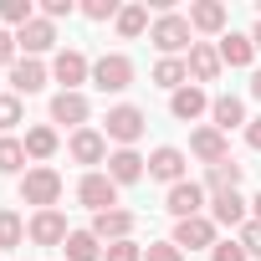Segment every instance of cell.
Masks as SVG:
<instances>
[{"instance_id": "27", "label": "cell", "mask_w": 261, "mask_h": 261, "mask_svg": "<svg viewBox=\"0 0 261 261\" xmlns=\"http://www.w3.org/2000/svg\"><path fill=\"white\" fill-rule=\"evenodd\" d=\"M62 251H67V261H102V241L92 230H72Z\"/></svg>"}, {"instance_id": "38", "label": "cell", "mask_w": 261, "mask_h": 261, "mask_svg": "<svg viewBox=\"0 0 261 261\" xmlns=\"http://www.w3.org/2000/svg\"><path fill=\"white\" fill-rule=\"evenodd\" d=\"M72 11H77V6H72V0H41V16H46L51 26H57L62 16H72Z\"/></svg>"}, {"instance_id": "31", "label": "cell", "mask_w": 261, "mask_h": 261, "mask_svg": "<svg viewBox=\"0 0 261 261\" xmlns=\"http://www.w3.org/2000/svg\"><path fill=\"white\" fill-rule=\"evenodd\" d=\"M26 164V144L21 139H0V174H16Z\"/></svg>"}, {"instance_id": "15", "label": "cell", "mask_w": 261, "mask_h": 261, "mask_svg": "<svg viewBox=\"0 0 261 261\" xmlns=\"http://www.w3.org/2000/svg\"><path fill=\"white\" fill-rule=\"evenodd\" d=\"M16 46H21L26 57H41V51H51V46H57V26H51L46 16H36L31 26H21V31H16Z\"/></svg>"}, {"instance_id": "7", "label": "cell", "mask_w": 261, "mask_h": 261, "mask_svg": "<svg viewBox=\"0 0 261 261\" xmlns=\"http://www.w3.org/2000/svg\"><path fill=\"white\" fill-rule=\"evenodd\" d=\"M51 77L62 82V92H77V87L92 77V62H87L77 46H62V51H57V62H51Z\"/></svg>"}, {"instance_id": "33", "label": "cell", "mask_w": 261, "mask_h": 261, "mask_svg": "<svg viewBox=\"0 0 261 261\" xmlns=\"http://www.w3.org/2000/svg\"><path fill=\"white\" fill-rule=\"evenodd\" d=\"M118 11H123L118 0H82V16L87 21H118Z\"/></svg>"}, {"instance_id": "1", "label": "cell", "mask_w": 261, "mask_h": 261, "mask_svg": "<svg viewBox=\"0 0 261 261\" xmlns=\"http://www.w3.org/2000/svg\"><path fill=\"white\" fill-rule=\"evenodd\" d=\"M21 200L36 205V210H57V200H62V174H57L51 164L26 169V174H21Z\"/></svg>"}, {"instance_id": "26", "label": "cell", "mask_w": 261, "mask_h": 261, "mask_svg": "<svg viewBox=\"0 0 261 261\" xmlns=\"http://www.w3.org/2000/svg\"><path fill=\"white\" fill-rule=\"evenodd\" d=\"M241 174H246V164H236V159L215 164V169L205 174V195H225V190H241Z\"/></svg>"}, {"instance_id": "13", "label": "cell", "mask_w": 261, "mask_h": 261, "mask_svg": "<svg viewBox=\"0 0 261 261\" xmlns=\"http://www.w3.org/2000/svg\"><path fill=\"white\" fill-rule=\"evenodd\" d=\"M92 236L97 241H134V210H102V215H92Z\"/></svg>"}, {"instance_id": "9", "label": "cell", "mask_w": 261, "mask_h": 261, "mask_svg": "<svg viewBox=\"0 0 261 261\" xmlns=\"http://www.w3.org/2000/svg\"><path fill=\"white\" fill-rule=\"evenodd\" d=\"M26 236L36 241V246H67V215L62 210H36L31 220H26Z\"/></svg>"}, {"instance_id": "42", "label": "cell", "mask_w": 261, "mask_h": 261, "mask_svg": "<svg viewBox=\"0 0 261 261\" xmlns=\"http://www.w3.org/2000/svg\"><path fill=\"white\" fill-rule=\"evenodd\" d=\"M251 41H256V51H261V21H256V31H251Z\"/></svg>"}, {"instance_id": "19", "label": "cell", "mask_w": 261, "mask_h": 261, "mask_svg": "<svg viewBox=\"0 0 261 261\" xmlns=\"http://www.w3.org/2000/svg\"><path fill=\"white\" fill-rule=\"evenodd\" d=\"M225 21H230V11L220 6V0H195V6H190V31L215 36V31H225Z\"/></svg>"}, {"instance_id": "3", "label": "cell", "mask_w": 261, "mask_h": 261, "mask_svg": "<svg viewBox=\"0 0 261 261\" xmlns=\"http://www.w3.org/2000/svg\"><path fill=\"white\" fill-rule=\"evenodd\" d=\"M108 139L113 144H123V149H134L139 139H144V128H149V118H144V108H134V102H118V108H108Z\"/></svg>"}, {"instance_id": "11", "label": "cell", "mask_w": 261, "mask_h": 261, "mask_svg": "<svg viewBox=\"0 0 261 261\" xmlns=\"http://www.w3.org/2000/svg\"><path fill=\"white\" fill-rule=\"evenodd\" d=\"M149 174V159L139 154V149H118V154H108V179L113 185H139Z\"/></svg>"}, {"instance_id": "18", "label": "cell", "mask_w": 261, "mask_h": 261, "mask_svg": "<svg viewBox=\"0 0 261 261\" xmlns=\"http://www.w3.org/2000/svg\"><path fill=\"white\" fill-rule=\"evenodd\" d=\"M185 67H190L195 87H200V82H215V77H220V51H215L210 41H195V46H190V57H185Z\"/></svg>"}, {"instance_id": "6", "label": "cell", "mask_w": 261, "mask_h": 261, "mask_svg": "<svg viewBox=\"0 0 261 261\" xmlns=\"http://www.w3.org/2000/svg\"><path fill=\"white\" fill-rule=\"evenodd\" d=\"M179 251H215V220L210 215H190V220H174V236H169Z\"/></svg>"}, {"instance_id": "34", "label": "cell", "mask_w": 261, "mask_h": 261, "mask_svg": "<svg viewBox=\"0 0 261 261\" xmlns=\"http://www.w3.org/2000/svg\"><path fill=\"white\" fill-rule=\"evenodd\" d=\"M144 261H185V251L174 241H149L144 246Z\"/></svg>"}, {"instance_id": "30", "label": "cell", "mask_w": 261, "mask_h": 261, "mask_svg": "<svg viewBox=\"0 0 261 261\" xmlns=\"http://www.w3.org/2000/svg\"><path fill=\"white\" fill-rule=\"evenodd\" d=\"M0 21H6V26H31L36 21V11H31V0H0Z\"/></svg>"}, {"instance_id": "43", "label": "cell", "mask_w": 261, "mask_h": 261, "mask_svg": "<svg viewBox=\"0 0 261 261\" xmlns=\"http://www.w3.org/2000/svg\"><path fill=\"white\" fill-rule=\"evenodd\" d=\"M251 210H256V215H251V220H261V195H256V200H251Z\"/></svg>"}, {"instance_id": "39", "label": "cell", "mask_w": 261, "mask_h": 261, "mask_svg": "<svg viewBox=\"0 0 261 261\" xmlns=\"http://www.w3.org/2000/svg\"><path fill=\"white\" fill-rule=\"evenodd\" d=\"M6 62L16 67V36H11V31H0V67H6Z\"/></svg>"}, {"instance_id": "37", "label": "cell", "mask_w": 261, "mask_h": 261, "mask_svg": "<svg viewBox=\"0 0 261 261\" xmlns=\"http://www.w3.org/2000/svg\"><path fill=\"white\" fill-rule=\"evenodd\" d=\"M210 261H251V256L241 251V241H215V251H210Z\"/></svg>"}, {"instance_id": "10", "label": "cell", "mask_w": 261, "mask_h": 261, "mask_svg": "<svg viewBox=\"0 0 261 261\" xmlns=\"http://www.w3.org/2000/svg\"><path fill=\"white\" fill-rule=\"evenodd\" d=\"M185 164H190V159H185V149L164 144V149H154V154H149V179H164V185L174 190V185H185Z\"/></svg>"}, {"instance_id": "12", "label": "cell", "mask_w": 261, "mask_h": 261, "mask_svg": "<svg viewBox=\"0 0 261 261\" xmlns=\"http://www.w3.org/2000/svg\"><path fill=\"white\" fill-rule=\"evenodd\" d=\"M190 154H195V159H205V164L215 169V164H225V159H230V144H225L220 128H195V134H190Z\"/></svg>"}, {"instance_id": "36", "label": "cell", "mask_w": 261, "mask_h": 261, "mask_svg": "<svg viewBox=\"0 0 261 261\" xmlns=\"http://www.w3.org/2000/svg\"><path fill=\"white\" fill-rule=\"evenodd\" d=\"M16 123H21V97L0 92V128H16Z\"/></svg>"}, {"instance_id": "44", "label": "cell", "mask_w": 261, "mask_h": 261, "mask_svg": "<svg viewBox=\"0 0 261 261\" xmlns=\"http://www.w3.org/2000/svg\"><path fill=\"white\" fill-rule=\"evenodd\" d=\"M256 16H261V6H256Z\"/></svg>"}, {"instance_id": "23", "label": "cell", "mask_w": 261, "mask_h": 261, "mask_svg": "<svg viewBox=\"0 0 261 261\" xmlns=\"http://www.w3.org/2000/svg\"><path fill=\"white\" fill-rule=\"evenodd\" d=\"M215 51H220V67H251V57H256V41L230 31V36H220V46H215Z\"/></svg>"}, {"instance_id": "25", "label": "cell", "mask_w": 261, "mask_h": 261, "mask_svg": "<svg viewBox=\"0 0 261 261\" xmlns=\"http://www.w3.org/2000/svg\"><path fill=\"white\" fill-rule=\"evenodd\" d=\"M21 144H26V159H36V164H41V159H51V154H57V144H62V139H57V128L36 123V128H26V139H21Z\"/></svg>"}, {"instance_id": "16", "label": "cell", "mask_w": 261, "mask_h": 261, "mask_svg": "<svg viewBox=\"0 0 261 261\" xmlns=\"http://www.w3.org/2000/svg\"><path fill=\"white\" fill-rule=\"evenodd\" d=\"M210 128H220V134H230V128H246L251 118H246V102L241 97H230V92H220V97H210Z\"/></svg>"}, {"instance_id": "35", "label": "cell", "mask_w": 261, "mask_h": 261, "mask_svg": "<svg viewBox=\"0 0 261 261\" xmlns=\"http://www.w3.org/2000/svg\"><path fill=\"white\" fill-rule=\"evenodd\" d=\"M236 241H241V251H246V256H261V220H246Z\"/></svg>"}, {"instance_id": "2", "label": "cell", "mask_w": 261, "mask_h": 261, "mask_svg": "<svg viewBox=\"0 0 261 261\" xmlns=\"http://www.w3.org/2000/svg\"><path fill=\"white\" fill-rule=\"evenodd\" d=\"M149 41L164 51V57H179V51H190L195 46V31H190V16H159L154 26H149Z\"/></svg>"}, {"instance_id": "14", "label": "cell", "mask_w": 261, "mask_h": 261, "mask_svg": "<svg viewBox=\"0 0 261 261\" xmlns=\"http://www.w3.org/2000/svg\"><path fill=\"white\" fill-rule=\"evenodd\" d=\"M67 149L77 164H108V134H97V128H77Z\"/></svg>"}, {"instance_id": "41", "label": "cell", "mask_w": 261, "mask_h": 261, "mask_svg": "<svg viewBox=\"0 0 261 261\" xmlns=\"http://www.w3.org/2000/svg\"><path fill=\"white\" fill-rule=\"evenodd\" d=\"M251 97H256V102H261V72H256V77H251Z\"/></svg>"}, {"instance_id": "20", "label": "cell", "mask_w": 261, "mask_h": 261, "mask_svg": "<svg viewBox=\"0 0 261 261\" xmlns=\"http://www.w3.org/2000/svg\"><path fill=\"white\" fill-rule=\"evenodd\" d=\"M46 77H51V72H46L36 57H26V62H16V67H11V87H16V97L41 92V87H46Z\"/></svg>"}, {"instance_id": "8", "label": "cell", "mask_w": 261, "mask_h": 261, "mask_svg": "<svg viewBox=\"0 0 261 261\" xmlns=\"http://www.w3.org/2000/svg\"><path fill=\"white\" fill-rule=\"evenodd\" d=\"M205 205H210V195H205V185H195V179H185V185H174V190L164 195V210H169L174 220L205 215Z\"/></svg>"}, {"instance_id": "21", "label": "cell", "mask_w": 261, "mask_h": 261, "mask_svg": "<svg viewBox=\"0 0 261 261\" xmlns=\"http://www.w3.org/2000/svg\"><path fill=\"white\" fill-rule=\"evenodd\" d=\"M205 108H210V97H205V87H195V82L179 87V92H169V113H174L179 123H195Z\"/></svg>"}, {"instance_id": "24", "label": "cell", "mask_w": 261, "mask_h": 261, "mask_svg": "<svg viewBox=\"0 0 261 261\" xmlns=\"http://www.w3.org/2000/svg\"><path fill=\"white\" fill-rule=\"evenodd\" d=\"M154 87H164V92L190 87V67H185L179 57H159V62H154Z\"/></svg>"}, {"instance_id": "4", "label": "cell", "mask_w": 261, "mask_h": 261, "mask_svg": "<svg viewBox=\"0 0 261 261\" xmlns=\"http://www.w3.org/2000/svg\"><path fill=\"white\" fill-rule=\"evenodd\" d=\"M92 87L97 92H123V87H134V62H128L123 51H102L92 62Z\"/></svg>"}, {"instance_id": "17", "label": "cell", "mask_w": 261, "mask_h": 261, "mask_svg": "<svg viewBox=\"0 0 261 261\" xmlns=\"http://www.w3.org/2000/svg\"><path fill=\"white\" fill-rule=\"evenodd\" d=\"M87 113H92V108H87L82 92H57V97H51V123H67L72 134L87 123Z\"/></svg>"}, {"instance_id": "22", "label": "cell", "mask_w": 261, "mask_h": 261, "mask_svg": "<svg viewBox=\"0 0 261 261\" xmlns=\"http://www.w3.org/2000/svg\"><path fill=\"white\" fill-rule=\"evenodd\" d=\"M210 220H215V225H246V200H241V190L210 195Z\"/></svg>"}, {"instance_id": "40", "label": "cell", "mask_w": 261, "mask_h": 261, "mask_svg": "<svg viewBox=\"0 0 261 261\" xmlns=\"http://www.w3.org/2000/svg\"><path fill=\"white\" fill-rule=\"evenodd\" d=\"M246 144L261 154V118H251V123H246Z\"/></svg>"}, {"instance_id": "5", "label": "cell", "mask_w": 261, "mask_h": 261, "mask_svg": "<svg viewBox=\"0 0 261 261\" xmlns=\"http://www.w3.org/2000/svg\"><path fill=\"white\" fill-rule=\"evenodd\" d=\"M77 200H82L92 215L118 210V185L108 179V169H87V174H82V185H77Z\"/></svg>"}, {"instance_id": "29", "label": "cell", "mask_w": 261, "mask_h": 261, "mask_svg": "<svg viewBox=\"0 0 261 261\" xmlns=\"http://www.w3.org/2000/svg\"><path fill=\"white\" fill-rule=\"evenodd\" d=\"M26 241V220L16 210H0V251H16Z\"/></svg>"}, {"instance_id": "32", "label": "cell", "mask_w": 261, "mask_h": 261, "mask_svg": "<svg viewBox=\"0 0 261 261\" xmlns=\"http://www.w3.org/2000/svg\"><path fill=\"white\" fill-rule=\"evenodd\" d=\"M102 261H144V246L139 241H113V246H102Z\"/></svg>"}, {"instance_id": "28", "label": "cell", "mask_w": 261, "mask_h": 261, "mask_svg": "<svg viewBox=\"0 0 261 261\" xmlns=\"http://www.w3.org/2000/svg\"><path fill=\"white\" fill-rule=\"evenodd\" d=\"M144 31H149V6H123V11H118V36L134 41V36H144Z\"/></svg>"}]
</instances>
